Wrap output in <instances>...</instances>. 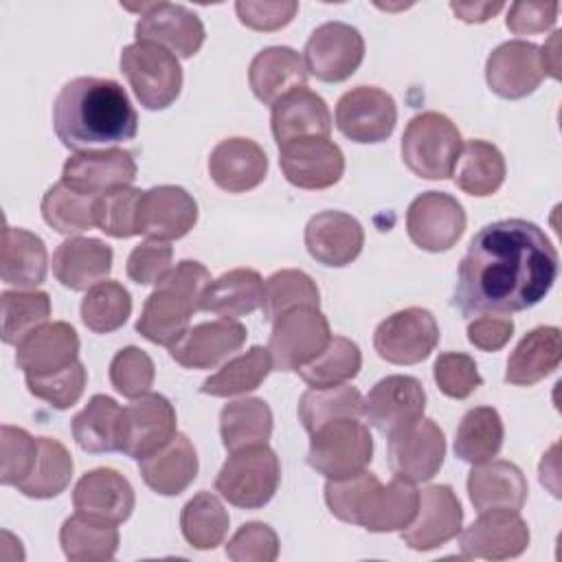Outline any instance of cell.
<instances>
[{
  "label": "cell",
  "instance_id": "cell-1",
  "mask_svg": "<svg viewBox=\"0 0 562 562\" xmlns=\"http://www.w3.org/2000/svg\"><path fill=\"white\" fill-rule=\"evenodd\" d=\"M558 263V250L538 224L496 220L470 239L457 270L452 305L463 316L529 310L551 292Z\"/></svg>",
  "mask_w": 562,
  "mask_h": 562
},
{
  "label": "cell",
  "instance_id": "cell-2",
  "mask_svg": "<svg viewBox=\"0 0 562 562\" xmlns=\"http://www.w3.org/2000/svg\"><path fill=\"white\" fill-rule=\"evenodd\" d=\"M53 127L61 145L77 154L110 149L136 136L138 114L119 81L75 77L53 101Z\"/></svg>",
  "mask_w": 562,
  "mask_h": 562
},
{
  "label": "cell",
  "instance_id": "cell-3",
  "mask_svg": "<svg viewBox=\"0 0 562 562\" xmlns=\"http://www.w3.org/2000/svg\"><path fill=\"white\" fill-rule=\"evenodd\" d=\"M211 281V272L200 261L182 259L145 299L136 331L154 345L173 347L187 334L189 321L200 310V299Z\"/></svg>",
  "mask_w": 562,
  "mask_h": 562
},
{
  "label": "cell",
  "instance_id": "cell-4",
  "mask_svg": "<svg viewBox=\"0 0 562 562\" xmlns=\"http://www.w3.org/2000/svg\"><path fill=\"white\" fill-rule=\"evenodd\" d=\"M402 160L419 178L446 180L454 176L463 140L457 125L441 112L415 114L402 134Z\"/></svg>",
  "mask_w": 562,
  "mask_h": 562
},
{
  "label": "cell",
  "instance_id": "cell-5",
  "mask_svg": "<svg viewBox=\"0 0 562 562\" xmlns=\"http://www.w3.org/2000/svg\"><path fill=\"white\" fill-rule=\"evenodd\" d=\"M281 483V463L268 443L231 452L215 476V492L241 509L268 505Z\"/></svg>",
  "mask_w": 562,
  "mask_h": 562
},
{
  "label": "cell",
  "instance_id": "cell-6",
  "mask_svg": "<svg viewBox=\"0 0 562 562\" xmlns=\"http://www.w3.org/2000/svg\"><path fill=\"white\" fill-rule=\"evenodd\" d=\"M121 72L147 110L169 108L182 90V68L178 57L154 42L136 40L127 44L121 50Z\"/></svg>",
  "mask_w": 562,
  "mask_h": 562
},
{
  "label": "cell",
  "instance_id": "cell-7",
  "mask_svg": "<svg viewBox=\"0 0 562 562\" xmlns=\"http://www.w3.org/2000/svg\"><path fill=\"white\" fill-rule=\"evenodd\" d=\"M373 459V437L358 417L336 419L312 432L307 465L325 479H345Z\"/></svg>",
  "mask_w": 562,
  "mask_h": 562
},
{
  "label": "cell",
  "instance_id": "cell-8",
  "mask_svg": "<svg viewBox=\"0 0 562 562\" xmlns=\"http://www.w3.org/2000/svg\"><path fill=\"white\" fill-rule=\"evenodd\" d=\"M331 340L327 316L318 307H294L272 321L268 351L272 369L299 371Z\"/></svg>",
  "mask_w": 562,
  "mask_h": 562
},
{
  "label": "cell",
  "instance_id": "cell-9",
  "mask_svg": "<svg viewBox=\"0 0 562 562\" xmlns=\"http://www.w3.org/2000/svg\"><path fill=\"white\" fill-rule=\"evenodd\" d=\"M364 59V37L347 22H325L312 31L303 48L307 75L325 83L349 79Z\"/></svg>",
  "mask_w": 562,
  "mask_h": 562
},
{
  "label": "cell",
  "instance_id": "cell-10",
  "mask_svg": "<svg viewBox=\"0 0 562 562\" xmlns=\"http://www.w3.org/2000/svg\"><path fill=\"white\" fill-rule=\"evenodd\" d=\"M439 342V325L426 307H406L386 316L373 331L375 353L391 364H417Z\"/></svg>",
  "mask_w": 562,
  "mask_h": 562
},
{
  "label": "cell",
  "instance_id": "cell-11",
  "mask_svg": "<svg viewBox=\"0 0 562 562\" xmlns=\"http://www.w3.org/2000/svg\"><path fill=\"white\" fill-rule=\"evenodd\" d=\"M130 11H138L136 40L154 42L176 57H193L206 37L204 24L184 4L176 2H145V4H125Z\"/></svg>",
  "mask_w": 562,
  "mask_h": 562
},
{
  "label": "cell",
  "instance_id": "cell-12",
  "mask_svg": "<svg viewBox=\"0 0 562 562\" xmlns=\"http://www.w3.org/2000/svg\"><path fill=\"white\" fill-rule=\"evenodd\" d=\"M426 391L413 375H386L362 397V415L386 439L424 417Z\"/></svg>",
  "mask_w": 562,
  "mask_h": 562
},
{
  "label": "cell",
  "instance_id": "cell-13",
  "mask_svg": "<svg viewBox=\"0 0 562 562\" xmlns=\"http://www.w3.org/2000/svg\"><path fill=\"white\" fill-rule=\"evenodd\" d=\"M465 211L457 198L443 191L419 193L406 211L411 241L428 252L450 250L465 231Z\"/></svg>",
  "mask_w": 562,
  "mask_h": 562
},
{
  "label": "cell",
  "instance_id": "cell-14",
  "mask_svg": "<svg viewBox=\"0 0 562 562\" xmlns=\"http://www.w3.org/2000/svg\"><path fill=\"white\" fill-rule=\"evenodd\" d=\"M176 432L173 404L160 393H145L123 408L119 452L140 461L160 450Z\"/></svg>",
  "mask_w": 562,
  "mask_h": 562
},
{
  "label": "cell",
  "instance_id": "cell-15",
  "mask_svg": "<svg viewBox=\"0 0 562 562\" xmlns=\"http://www.w3.org/2000/svg\"><path fill=\"white\" fill-rule=\"evenodd\" d=\"M446 457V437L435 419L422 417L413 426L389 437L386 459L395 479L408 483L430 481Z\"/></svg>",
  "mask_w": 562,
  "mask_h": 562
},
{
  "label": "cell",
  "instance_id": "cell-16",
  "mask_svg": "<svg viewBox=\"0 0 562 562\" xmlns=\"http://www.w3.org/2000/svg\"><path fill=\"white\" fill-rule=\"evenodd\" d=\"M397 123L395 99L378 86H356L336 103V127L353 143H382Z\"/></svg>",
  "mask_w": 562,
  "mask_h": 562
},
{
  "label": "cell",
  "instance_id": "cell-17",
  "mask_svg": "<svg viewBox=\"0 0 562 562\" xmlns=\"http://www.w3.org/2000/svg\"><path fill=\"white\" fill-rule=\"evenodd\" d=\"M279 165L290 184L316 191L334 187L342 178L345 154L334 140L310 136L279 145Z\"/></svg>",
  "mask_w": 562,
  "mask_h": 562
},
{
  "label": "cell",
  "instance_id": "cell-18",
  "mask_svg": "<svg viewBox=\"0 0 562 562\" xmlns=\"http://www.w3.org/2000/svg\"><path fill=\"white\" fill-rule=\"evenodd\" d=\"M463 509L450 485H428L419 492L413 520L402 529V540L415 551H432L461 533Z\"/></svg>",
  "mask_w": 562,
  "mask_h": 562
},
{
  "label": "cell",
  "instance_id": "cell-19",
  "mask_svg": "<svg viewBox=\"0 0 562 562\" xmlns=\"http://www.w3.org/2000/svg\"><path fill=\"white\" fill-rule=\"evenodd\" d=\"M529 527L516 509H485L461 533V555L483 560L518 558L529 547Z\"/></svg>",
  "mask_w": 562,
  "mask_h": 562
},
{
  "label": "cell",
  "instance_id": "cell-20",
  "mask_svg": "<svg viewBox=\"0 0 562 562\" xmlns=\"http://www.w3.org/2000/svg\"><path fill=\"white\" fill-rule=\"evenodd\" d=\"M134 178V154L121 147L72 154L61 169V182L90 198H99L119 187H132Z\"/></svg>",
  "mask_w": 562,
  "mask_h": 562
},
{
  "label": "cell",
  "instance_id": "cell-21",
  "mask_svg": "<svg viewBox=\"0 0 562 562\" xmlns=\"http://www.w3.org/2000/svg\"><path fill=\"white\" fill-rule=\"evenodd\" d=\"M198 222V202L178 184H158L143 191L138 202V233L147 239L173 241Z\"/></svg>",
  "mask_w": 562,
  "mask_h": 562
},
{
  "label": "cell",
  "instance_id": "cell-22",
  "mask_svg": "<svg viewBox=\"0 0 562 562\" xmlns=\"http://www.w3.org/2000/svg\"><path fill=\"white\" fill-rule=\"evenodd\" d=\"M544 79L540 46L525 40H509L496 46L485 61V81L503 99H522Z\"/></svg>",
  "mask_w": 562,
  "mask_h": 562
},
{
  "label": "cell",
  "instance_id": "cell-23",
  "mask_svg": "<svg viewBox=\"0 0 562 562\" xmlns=\"http://www.w3.org/2000/svg\"><path fill=\"white\" fill-rule=\"evenodd\" d=\"M303 239L312 259L329 268H342L362 252L364 228L345 211H321L305 224Z\"/></svg>",
  "mask_w": 562,
  "mask_h": 562
},
{
  "label": "cell",
  "instance_id": "cell-24",
  "mask_svg": "<svg viewBox=\"0 0 562 562\" xmlns=\"http://www.w3.org/2000/svg\"><path fill=\"white\" fill-rule=\"evenodd\" d=\"M72 505L83 516L121 525L132 516L136 496L132 483L121 472L112 468H94L77 481Z\"/></svg>",
  "mask_w": 562,
  "mask_h": 562
},
{
  "label": "cell",
  "instance_id": "cell-25",
  "mask_svg": "<svg viewBox=\"0 0 562 562\" xmlns=\"http://www.w3.org/2000/svg\"><path fill=\"white\" fill-rule=\"evenodd\" d=\"M246 336V327L237 321H204L189 327L187 334L169 347V356L184 369H213L241 349Z\"/></svg>",
  "mask_w": 562,
  "mask_h": 562
},
{
  "label": "cell",
  "instance_id": "cell-26",
  "mask_svg": "<svg viewBox=\"0 0 562 562\" xmlns=\"http://www.w3.org/2000/svg\"><path fill=\"white\" fill-rule=\"evenodd\" d=\"M209 176L220 189L228 193H244L266 180L268 156L252 138H224L211 149Z\"/></svg>",
  "mask_w": 562,
  "mask_h": 562
},
{
  "label": "cell",
  "instance_id": "cell-27",
  "mask_svg": "<svg viewBox=\"0 0 562 562\" xmlns=\"http://www.w3.org/2000/svg\"><path fill=\"white\" fill-rule=\"evenodd\" d=\"M79 360V336L64 321L44 323L15 345V364L24 375H46Z\"/></svg>",
  "mask_w": 562,
  "mask_h": 562
},
{
  "label": "cell",
  "instance_id": "cell-28",
  "mask_svg": "<svg viewBox=\"0 0 562 562\" xmlns=\"http://www.w3.org/2000/svg\"><path fill=\"white\" fill-rule=\"evenodd\" d=\"M270 127L279 145L310 136L329 138L331 114L325 99L305 86L272 103Z\"/></svg>",
  "mask_w": 562,
  "mask_h": 562
},
{
  "label": "cell",
  "instance_id": "cell-29",
  "mask_svg": "<svg viewBox=\"0 0 562 562\" xmlns=\"http://www.w3.org/2000/svg\"><path fill=\"white\" fill-rule=\"evenodd\" d=\"M112 257V248L97 237H68L53 252V274L68 290H90L108 279Z\"/></svg>",
  "mask_w": 562,
  "mask_h": 562
},
{
  "label": "cell",
  "instance_id": "cell-30",
  "mask_svg": "<svg viewBox=\"0 0 562 562\" xmlns=\"http://www.w3.org/2000/svg\"><path fill=\"white\" fill-rule=\"evenodd\" d=\"M138 472L156 494L178 496L198 476V452L184 432H176L160 450L138 461Z\"/></svg>",
  "mask_w": 562,
  "mask_h": 562
},
{
  "label": "cell",
  "instance_id": "cell-31",
  "mask_svg": "<svg viewBox=\"0 0 562 562\" xmlns=\"http://www.w3.org/2000/svg\"><path fill=\"white\" fill-rule=\"evenodd\" d=\"M248 83L261 103L272 105L288 92L305 88L307 68L294 48L268 46L252 57L248 68Z\"/></svg>",
  "mask_w": 562,
  "mask_h": 562
},
{
  "label": "cell",
  "instance_id": "cell-32",
  "mask_svg": "<svg viewBox=\"0 0 562 562\" xmlns=\"http://www.w3.org/2000/svg\"><path fill=\"white\" fill-rule=\"evenodd\" d=\"M527 479L522 470L503 459L476 463L468 474V496L474 509H520L527 501Z\"/></svg>",
  "mask_w": 562,
  "mask_h": 562
},
{
  "label": "cell",
  "instance_id": "cell-33",
  "mask_svg": "<svg viewBox=\"0 0 562 562\" xmlns=\"http://www.w3.org/2000/svg\"><path fill=\"white\" fill-rule=\"evenodd\" d=\"M562 360V334L553 325H540L527 331L507 358L505 382L514 386H533L551 375Z\"/></svg>",
  "mask_w": 562,
  "mask_h": 562
},
{
  "label": "cell",
  "instance_id": "cell-34",
  "mask_svg": "<svg viewBox=\"0 0 562 562\" xmlns=\"http://www.w3.org/2000/svg\"><path fill=\"white\" fill-rule=\"evenodd\" d=\"M419 503V490H415V483L393 479L391 483L382 485L380 481L369 490L356 525L373 531V533H386V531H402L415 516Z\"/></svg>",
  "mask_w": 562,
  "mask_h": 562
},
{
  "label": "cell",
  "instance_id": "cell-35",
  "mask_svg": "<svg viewBox=\"0 0 562 562\" xmlns=\"http://www.w3.org/2000/svg\"><path fill=\"white\" fill-rule=\"evenodd\" d=\"M48 255L40 235L9 226L2 228L0 248V277L7 285L18 290H35L46 279Z\"/></svg>",
  "mask_w": 562,
  "mask_h": 562
},
{
  "label": "cell",
  "instance_id": "cell-36",
  "mask_svg": "<svg viewBox=\"0 0 562 562\" xmlns=\"http://www.w3.org/2000/svg\"><path fill=\"white\" fill-rule=\"evenodd\" d=\"M263 301V279L252 268H235L217 279H213L202 299L200 310L220 318H239L257 307Z\"/></svg>",
  "mask_w": 562,
  "mask_h": 562
},
{
  "label": "cell",
  "instance_id": "cell-37",
  "mask_svg": "<svg viewBox=\"0 0 562 562\" xmlns=\"http://www.w3.org/2000/svg\"><path fill=\"white\" fill-rule=\"evenodd\" d=\"M507 165L503 151L494 143L472 138L461 149L454 182L468 195L487 198L501 189Z\"/></svg>",
  "mask_w": 562,
  "mask_h": 562
},
{
  "label": "cell",
  "instance_id": "cell-38",
  "mask_svg": "<svg viewBox=\"0 0 562 562\" xmlns=\"http://www.w3.org/2000/svg\"><path fill=\"white\" fill-rule=\"evenodd\" d=\"M220 435L228 452L268 443L272 435V411L261 397H241L220 411Z\"/></svg>",
  "mask_w": 562,
  "mask_h": 562
},
{
  "label": "cell",
  "instance_id": "cell-39",
  "mask_svg": "<svg viewBox=\"0 0 562 562\" xmlns=\"http://www.w3.org/2000/svg\"><path fill=\"white\" fill-rule=\"evenodd\" d=\"M59 544L70 562L112 560L119 549L116 525L75 512L59 529Z\"/></svg>",
  "mask_w": 562,
  "mask_h": 562
},
{
  "label": "cell",
  "instance_id": "cell-40",
  "mask_svg": "<svg viewBox=\"0 0 562 562\" xmlns=\"http://www.w3.org/2000/svg\"><path fill=\"white\" fill-rule=\"evenodd\" d=\"M505 439L503 419L492 406H474L470 408L454 432V454L465 463H485L492 461Z\"/></svg>",
  "mask_w": 562,
  "mask_h": 562
},
{
  "label": "cell",
  "instance_id": "cell-41",
  "mask_svg": "<svg viewBox=\"0 0 562 562\" xmlns=\"http://www.w3.org/2000/svg\"><path fill=\"white\" fill-rule=\"evenodd\" d=\"M123 408L114 397L97 393L88 400L83 411L72 417V437L86 452H114L119 450Z\"/></svg>",
  "mask_w": 562,
  "mask_h": 562
},
{
  "label": "cell",
  "instance_id": "cell-42",
  "mask_svg": "<svg viewBox=\"0 0 562 562\" xmlns=\"http://www.w3.org/2000/svg\"><path fill=\"white\" fill-rule=\"evenodd\" d=\"M270 371H272V358L268 347L255 345L248 351L231 358L217 373L206 378L200 391L213 397L244 395L259 389V384L270 375Z\"/></svg>",
  "mask_w": 562,
  "mask_h": 562
},
{
  "label": "cell",
  "instance_id": "cell-43",
  "mask_svg": "<svg viewBox=\"0 0 562 562\" xmlns=\"http://www.w3.org/2000/svg\"><path fill=\"white\" fill-rule=\"evenodd\" d=\"M362 415V395L351 384L336 386H310L299 400V419L312 435L321 426Z\"/></svg>",
  "mask_w": 562,
  "mask_h": 562
},
{
  "label": "cell",
  "instance_id": "cell-44",
  "mask_svg": "<svg viewBox=\"0 0 562 562\" xmlns=\"http://www.w3.org/2000/svg\"><path fill=\"white\" fill-rule=\"evenodd\" d=\"M228 512L224 509L222 501L209 490H202L193 498H189L180 512L182 536L193 549L200 551L222 544L228 533Z\"/></svg>",
  "mask_w": 562,
  "mask_h": 562
},
{
  "label": "cell",
  "instance_id": "cell-45",
  "mask_svg": "<svg viewBox=\"0 0 562 562\" xmlns=\"http://www.w3.org/2000/svg\"><path fill=\"white\" fill-rule=\"evenodd\" d=\"M72 457L68 448L50 437H37V459L33 472L18 490L29 498H55L72 479Z\"/></svg>",
  "mask_w": 562,
  "mask_h": 562
},
{
  "label": "cell",
  "instance_id": "cell-46",
  "mask_svg": "<svg viewBox=\"0 0 562 562\" xmlns=\"http://www.w3.org/2000/svg\"><path fill=\"white\" fill-rule=\"evenodd\" d=\"M42 217L61 235H79L97 226V198L83 195L59 180L42 198Z\"/></svg>",
  "mask_w": 562,
  "mask_h": 562
},
{
  "label": "cell",
  "instance_id": "cell-47",
  "mask_svg": "<svg viewBox=\"0 0 562 562\" xmlns=\"http://www.w3.org/2000/svg\"><path fill=\"white\" fill-rule=\"evenodd\" d=\"M2 342L20 345L31 331L48 323L50 296L44 290H4L0 294Z\"/></svg>",
  "mask_w": 562,
  "mask_h": 562
},
{
  "label": "cell",
  "instance_id": "cell-48",
  "mask_svg": "<svg viewBox=\"0 0 562 562\" xmlns=\"http://www.w3.org/2000/svg\"><path fill=\"white\" fill-rule=\"evenodd\" d=\"M360 347L345 336H331L329 345L296 373L310 386H336L353 380L360 373Z\"/></svg>",
  "mask_w": 562,
  "mask_h": 562
},
{
  "label": "cell",
  "instance_id": "cell-49",
  "mask_svg": "<svg viewBox=\"0 0 562 562\" xmlns=\"http://www.w3.org/2000/svg\"><path fill=\"white\" fill-rule=\"evenodd\" d=\"M318 305H321L318 285L303 270H294V268L277 270L263 281L261 310L266 321L270 323L283 312H290L294 307H318Z\"/></svg>",
  "mask_w": 562,
  "mask_h": 562
},
{
  "label": "cell",
  "instance_id": "cell-50",
  "mask_svg": "<svg viewBox=\"0 0 562 562\" xmlns=\"http://www.w3.org/2000/svg\"><path fill=\"white\" fill-rule=\"evenodd\" d=\"M81 321L94 334H112L123 327L132 314V296L119 281H101L81 299Z\"/></svg>",
  "mask_w": 562,
  "mask_h": 562
},
{
  "label": "cell",
  "instance_id": "cell-51",
  "mask_svg": "<svg viewBox=\"0 0 562 562\" xmlns=\"http://www.w3.org/2000/svg\"><path fill=\"white\" fill-rule=\"evenodd\" d=\"M143 191L119 187L97 198V226L110 237L127 239L138 235V202Z\"/></svg>",
  "mask_w": 562,
  "mask_h": 562
},
{
  "label": "cell",
  "instance_id": "cell-52",
  "mask_svg": "<svg viewBox=\"0 0 562 562\" xmlns=\"http://www.w3.org/2000/svg\"><path fill=\"white\" fill-rule=\"evenodd\" d=\"M26 378V389L31 395L37 400L50 404L57 411H66L79 402L86 389V367L83 362H72L70 367L46 373V375H24Z\"/></svg>",
  "mask_w": 562,
  "mask_h": 562
},
{
  "label": "cell",
  "instance_id": "cell-53",
  "mask_svg": "<svg viewBox=\"0 0 562 562\" xmlns=\"http://www.w3.org/2000/svg\"><path fill=\"white\" fill-rule=\"evenodd\" d=\"M156 378L154 360L140 347H123L110 362V382L116 393L127 400H136L149 393Z\"/></svg>",
  "mask_w": 562,
  "mask_h": 562
},
{
  "label": "cell",
  "instance_id": "cell-54",
  "mask_svg": "<svg viewBox=\"0 0 562 562\" xmlns=\"http://www.w3.org/2000/svg\"><path fill=\"white\" fill-rule=\"evenodd\" d=\"M37 459V437L24 428L4 424L0 428V483L18 487L33 472Z\"/></svg>",
  "mask_w": 562,
  "mask_h": 562
},
{
  "label": "cell",
  "instance_id": "cell-55",
  "mask_svg": "<svg viewBox=\"0 0 562 562\" xmlns=\"http://www.w3.org/2000/svg\"><path fill=\"white\" fill-rule=\"evenodd\" d=\"M432 378L439 391L452 400H465L483 384L474 358L461 351L439 353L432 364Z\"/></svg>",
  "mask_w": 562,
  "mask_h": 562
},
{
  "label": "cell",
  "instance_id": "cell-56",
  "mask_svg": "<svg viewBox=\"0 0 562 562\" xmlns=\"http://www.w3.org/2000/svg\"><path fill=\"white\" fill-rule=\"evenodd\" d=\"M226 555L233 562H274L279 555V536L266 522H246L228 540Z\"/></svg>",
  "mask_w": 562,
  "mask_h": 562
},
{
  "label": "cell",
  "instance_id": "cell-57",
  "mask_svg": "<svg viewBox=\"0 0 562 562\" xmlns=\"http://www.w3.org/2000/svg\"><path fill=\"white\" fill-rule=\"evenodd\" d=\"M173 248L169 241L145 239L134 246L127 257V277L138 285H156L173 266Z\"/></svg>",
  "mask_w": 562,
  "mask_h": 562
},
{
  "label": "cell",
  "instance_id": "cell-58",
  "mask_svg": "<svg viewBox=\"0 0 562 562\" xmlns=\"http://www.w3.org/2000/svg\"><path fill=\"white\" fill-rule=\"evenodd\" d=\"M235 11H237L239 22L252 31H279L294 20V15L299 11V2H294V0H281V2L239 0V2H235Z\"/></svg>",
  "mask_w": 562,
  "mask_h": 562
},
{
  "label": "cell",
  "instance_id": "cell-59",
  "mask_svg": "<svg viewBox=\"0 0 562 562\" xmlns=\"http://www.w3.org/2000/svg\"><path fill=\"white\" fill-rule=\"evenodd\" d=\"M558 2H514L505 24L514 35H533L549 31L558 20Z\"/></svg>",
  "mask_w": 562,
  "mask_h": 562
},
{
  "label": "cell",
  "instance_id": "cell-60",
  "mask_svg": "<svg viewBox=\"0 0 562 562\" xmlns=\"http://www.w3.org/2000/svg\"><path fill=\"white\" fill-rule=\"evenodd\" d=\"M514 334V321L503 314H481L468 323V340L481 351L503 349Z\"/></svg>",
  "mask_w": 562,
  "mask_h": 562
},
{
  "label": "cell",
  "instance_id": "cell-61",
  "mask_svg": "<svg viewBox=\"0 0 562 562\" xmlns=\"http://www.w3.org/2000/svg\"><path fill=\"white\" fill-rule=\"evenodd\" d=\"M450 9L459 20L481 24L494 18L503 9V2H450Z\"/></svg>",
  "mask_w": 562,
  "mask_h": 562
},
{
  "label": "cell",
  "instance_id": "cell-62",
  "mask_svg": "<svg viewBox=\"0 0 562 562\" xmlns=\"http://www.w3.org/2000/svg\"><path fill=\"white\" fill-rule=\"evenodd\" d=\"M540 59L544 75L560 79V31H553L549 42L540 48Z\"/></svg>",
  "mask_w": 562,
  "mask_h": 562
}]
</instances>
